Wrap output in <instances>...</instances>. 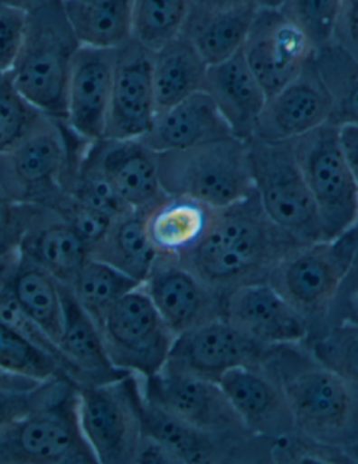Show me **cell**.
Instances as JSON below:
<instances>
[{
  "label": "cell",
  "instance_id": "6da1fadb",
  "mask_svg": "<svg viewBox=\"0 0 358 464\" xmlns=\"http://www.w3.org/2000/svg\"><path fill=\"white\" fill-rule=\"evenodd\" d=\"M303 246L266 215L255 191L214 209L201 243L178 261L226 299L240 286L268 282L273 269Z\"/></svg>",
  "mask_w": 358,
  "mask_h": 464
},
{
  "label": "cell",
  "instance_id": "7a4b0ae2",
  "mask_svg": "<svg viewBox=\"0 0 358 464\" xmlns=\"http://www.w3.org/2000/svg\"><path fill=\"white\" fill-rule=\"evenodd\" d=\"M265 365L285 392L297 432L353 459L358 450L357 384L322 363L306 343L270 347Z\"/></svg>",
  "mask_w": 358,
  "mask_h": 464
},
{
  "label": "cell",
  "instance_id": "3957f363",
  "mask_svg": "<svg viewBox=\"0 0 358 464\" xmlns=\"http://www.w3.org/2000/svg\"><path fill=\"white\" fill-rule=\"evenodd\" d=\"M80 47L62 0H48L27 12L24 41L9 73L33 106L58 121H66L69 78Z\"/></svg>",
  "mask_w": 358,
  "mask_h": 464
},
{
  "label": "cell",
  "instance_id": "277c9868",
  "mask_svg": "<svg viewBox=\"0 0 358 464\" xmlns=\"http://www.w3.org/2000/svg\"><path fill=\"white\" fill-rule=\"evenodd\" d=\"M157 161L161 187L167 196L185 197L221 209L255 192L248 143L235 137L157 153Z\"/></svg>",
  "mask_w": 358,
  "mask_h": 464
},
{
  "label": "cell",
  "instance_id": "5b68a950",
  "mask_svg": "<svg viewBox=\"0 0 358 464\" xmlns=\"http://www.w3.org/2000/svg\"><path fill=\"white\" fill-rule=\"evenodd\" d=\"M357 247L358 223L339 237L297 248L268 276V284L308 324L306 341L326 330L329 310L354 263Z\"/></svg>",
  "mask_w": 358,
  "mask_h": 464
},
{
  "label": "cell",
  "instance_id": "8992f818",
  "mask_svg": "<svg viewBox=\"0 0 358 464\" xmlns=\"http://www.w3.org/2000/svg\"><path fill=\"white\" fill-rule=\"evenodd\" d=\"M81 138L51 117L0 153V184L20 204L52 209L66 194L71 156Z\"/></svg>",
  "mask_w": 358,
  "mask_h": 464
},
{
  "label": "cell",
  "instance_id": "52a82bcc",
  "mask_svg": "<svg viewBox=\"0 0 358 464\" xmlns=\"http://www.w3.org/2000/svg\"><path fill=\"white\" fill-rule=\"evenodd\" d=\"M253 184L263 211L303 245L322 242L324 227L294 153L293 140L250 138Z\"/></svg>",
  "mask_w": 358,
  "mask_h": 464
},
{
  "label": "cell",
  "instance_id": "ba28073f",
  "mask_svg": "<svg viewBox=\"0 0 358 464\" xmlns=\"http://www.w3.org/2000/svg\"><path fill=\"white\" fill-rule=\"evenodd\" d=\"M79 420L76 386L0 430V464H94Z\"/></svg>",
  "mask_w": 358,
  "mask_h": 464
},
{
  "label": "cell",
  "instance_id": "9c48e42d",
  "mask_svg": "<svg viewBox=\"0 0 358 464\" xmlns=\"http://www.w3.org/2000/svg\"><path fill=\"white\" fill-rule=\"evenodd\" d=\"M79 420L99 464L139 463L143 445L139 376L97 386H78Z\"/></svg>",
  "mask_w": 358,
  "mask_h": 464
},
{
  "label": "cell",
  "instance_id": "30bf717a",
  "mask_svg": "<svg viewBox=\"0 0 358 464\" xmlns=\"http://www.w3.org/2000/svg\"><path fill=\"white\" fill-rule=\"evenodd\" d=\"M293 148L318 209L325 238L339 237L358 222V188L343 155L339 127L326 122L293 140Z\"/></svg>",
  "mask_w": 358,
  "mask_h": 464
},
{
  "label": "cell",
  "instance_id": "8fae6325",
  "mask_svg": "<svg viewBox=\"0 0 358 464\" xmlns=\"http://www.w3.org/2000/svg\"><path fill=\"white\" fill-rule=\"evenodd\" d=\"M99 333L111 362L140 378L155 375L165 366L176 340L142 285L109 310Z\"/></svg>",
  "mask_w": 358,
  "mask_h": 464
},
{
  "label": "cell",
  "instance_id": "7c38bea8",
  "mask_svg": "<svg viewBox=\"0 0 358 464\" xmlns=\"http://www.w3.org/2000/svg\"><path fill=\"white\" fill-rule=\"evenodd\" d=\"M142 393L186 424L219 437L242 438L252 433L222 392L219 382L165 363L160 372L140 378Z\"/></svg>",
  "mask_w": 358,
  "mask_h": 464
},
{
  "label": "cell",
  "instance_id": "4fadbf2b",
  "mask_svg": "<svg viewBox=\"0 0 358 464\" xmlns=\"http://www.w3.org/2000/svg\"><path fill=\"white\" fill-rule=\"evenodd\" d=\"M266 96L278 93L306 68L316 48L308 35L278 7L257 12L242 48Z\"/></svg>",
  "mask_w": 358,
  "mask_h": 464
},
{
  "label": "cell",
  "instance_id": "5bb4252c",
  "mask_svg": "<svg viewBox=\"0 0 358 464\" xmlns=\"http://www.w3.org/2000/svg\"><path fill=\"white\" fill-rule=\"evenodd\" d=\"M157 115L153 51L130 38L115 53L107 140H142Z\"/></svg>",
  "mask_w": 358,
  "mask_h": 464
},
{
  "label": "cell",
  "instance_id": "9a60e30c",
  "mask_svg": "<svg viewBox=\"0 0 358 464\" xmlns=\"http://www.w3.org/2000/svg\"><path fill=\"white\" fill-rule=\"evenodd\" d=\"M268 350L220 317L179 334L167 363L219 382L232 369L262 366Z\"/></svg>",
  "mask_w": 358,
  "mask_h": 464
},
{
  "label": "cell",
  "instance_id": "2e32d148",
  "mask_svg": "<svg viewBox=\"0 0 358 464\" xmlns=\"http://www.w3.org/2000/svg\"><path fill=\"white\" fill-rule=\"evenodd\" d=\"M334 102L314 55L296 79L268 97L253 138L281 142L303 137L329 122Z\"/></svg>",
  "mask_w": 358,
  "mask_h": 464
},
{
  "label": "cell",
  "instance_id": "e0dca14e",
  "mask_svg": "<svg viewBox=\"0 0 358 464\" xmlns=\"http://www.w3.org/2000/svg\"><path fill=\"white\" fill-rule=\"evenodd\" d=\"M142 288L176 337L224 317V296L178 260L158 257Z\"/></svg>",
  "mask_w": 358,
  "mask_h": 464
},
{
  "label": "cell",
  "instance_id": "ac0fdd59",
  "mask_svg": "<svg viewBox=\"0 0 358 464\" xmlns=\"http://www.w3.org/2000/svg\"><path fill=\"white\" fill-rule=\"evenodd\" d=\"M83 158L106 176L133 211H148L167 196L160 183L157 153L142 140L87 142Z\"/></svg>",
  "mask_w": 358,
  "mask_h": 464
},
{
  "label": "cell",
  "instance_id": "d6986e66",
  "mask_svg": "<svg viewBox=\"0 0 358 464\" xmlns=\"http://www.w3.org/2000/svg\"><path fill=\"white\" fill-rule=\"evenodd\" d=\"M219 384L252 435L275 442L297 432L285 392L265 362L257 368L232 369Z\"/></svg>",
  "mask_w": 358,
  "mask_h": 464
},
{
  "label": "cell",
  "instance_id": "ffe728a7",
  "mask_svg": "<svg viewBox=\"0 0 358 464\" xmlns=\"http://www.w3.org/2000/svg\"><path fill=\"white\" fill-rule=\"evenodd\" d=\"M115 53L81 45L74 55L66 93V125L83 140L106 137L114 82Z\"/></svg>",
  "mask_w": 358,
  "mask_h": 464
},
{
  "label": "cell",
  "instance_id": "44dd1931",
  "mask_svg": "<svg viewBox=\"0 0 358 464\" xmlns=\"http://www.w3.org/2000/svg\"><path fill=\"white\" fill-rule=\"evenodd\" d=\"M224 319L265 347L306 343L309 337L304 317L268 282L230 292Z\"/></svg>",
  "mask_w": 358,
  "mask_h": 464
},
{
  "label": "cell",
  "instance_id": "7402d4cb",
  "mask_svg": "<svg viewBox=\"0 0 358 464\" xmlns=\"http://www.w3.org/2000/svg\"><path fill=\"white\" fill-rule=\"evenodd\" d=\"M202 90L213 100L235 138L247 142L255 137L268 96L242 50L222 63L207 66Z\"/></svg>",
  "mask_w": 358,
  "mask_h": 464
},
{
  "label": "cell",
  "instance_id": "603a6c76",
  "mask_svg": "<svg viewBox=\"0 0 358 464\" xmlns=\"http://www.w3.org/2000/svg\"><path fill=\"white\" fill-rule=\"evenodd\" d=\"M62 297L65 319L58 345L68 361L76 387L112 383L130 375V372L121 371L111 362L99 328L76 301L69 286L62 285Z\"/></svg>",
  "mask_w": 358,
  "mask_h": 464
},
{
  "label": "cell",
  "instance_id": "cb8c5ba5",
  "mask_svg": "<svg viewBox=\"0 0 358 464\" xmlns=\"http://www.w3.org/2000/svg\"><path fill=\"white\" fill-rule=\"evenodd\" d=\"M234 137L213 100L204 93L186 97L158 111L152 128L142 138L155 153L174 152L202 143Z\"/></svg>",
  "mask_w": 358,
  "mask_h": 464
},
{
  "label": "cell",
  "instance_id": "d4e9b609",
  "mask_svg": "<svg viewBox=\"0 0 358 464\" xmlns=\"http://www.w3.org/2000/svg\"><path fill=\"white\" fill-rule=\"evenodd\" d=\"M19 253L71 286L90 258L89 246L58 212L37 207L23 235Z\"/></svg>",
  "mask_w": 358,
  "mask_h": 464
},
{
  "label": "cell",
  "instance_id": "484cf974",
  "mask_svg": "<svg viewBox=\"0 0 358 464\" xmlns=\"http://www.w3.org/2000/svg\"><path fill=\"white\" fill-rule=\"evenodd\" d=\"M213 208L185 197L165 196L145 212V227L158 257L181 260L195 250L211 225Z\"/></svg>",
  "mask_w": 358,
  "mask_h": 464
},
{
  "label": "cell",
  "instance_id": "4316f807",
  "mask_svg": "<svg viewBox=\"0 0 358 464\" xmlns=\"http://www.w3.org/2000/svg\"><path fill=\"white\" fill-rule=\"evenodd\" d=\"M257 12L250 7H206L193 2L183 34L207 66L216 65L244 48Z\"/></svg>",
  "mask_w": 358,
  "mask_h": 464
},
{
  "label": "cell",
  "instance_id": "83f0119b",
  "mask_svg": "<svg viewBox=\"0 0 358 464\" xmlns=\"http://www.w3.org/2000/svg\"><path fill=\"white\" fill-rule=\"evenodd\" d=\"M10 279L24 312L58 343L65 319L61 282L19 251L10 260Z\"/></svg>",
  "mask_w": 358,
  "mask_h": 464
},
{
  "label": "cell",
  "instance_id": "f1b7e54d",
  "mask_svg": "<svg viewBox=\"0 0 358 464\" xmlns=\"http://www.w3.org/2000/svg\"><path fill=\"white\" fill-rule=\"evenodd\" d=\"M90 257L143 284L158 260L157 251L146 232L145 212L130 211L117 218L104 237L90 250Z\"/></svg>",
  "mask_w": 358,
  "mask_h": 464
},
{
  "label": "cell",
  "instance_id": "f546056e",
  "mask_svg": "<svg viewBox=\"0 0 358 464\" xmlns=\"http://www.w3.org/2000/svg\"><path fill=\"white\" fill-rule=\"evenodd\" d=\"M207 63L185 34L153 51L157 112L183 102L203 89Z\"/></svg>",
  "mask_w": 358,
  "mask_h": 464
},
{
  "label": "cell",
  "instance_id": "4dcf8cb0",
  "mask_svg": "<svg viewBox=\"0 0 358 464\" xmlns=\"http://www.w3.org/2000/svg\"><path fill=\"white\" fill-rule=\"evenodd\" d=\"M69 24L86 47L117 50L132 38L135 0H62Z\"/></svg>",
  "mask_w": 358,
  "mask_h": 464
},
{
  "label": "cell",
  "instance_id": "1f68e13d",
  "mask_svg": "<svg viewBox=\"0 0 358 464\" xmlns=\"http://www.w3.org/2000/svg\"><path fill=\"white\" fill-rule=\"evenodd\" d=\"M142 284L133 281L108 264L90 257L79 271L69 288L81 307L86 310L97 327H101L109 310L125 295L139 288Z\"/></svg>",
  "mask_w": 358,
  "mask_h": 464
},
{
  "label": "cell",
  "instance_id": "d6a6232c",
  "mask_svg": "<svg viewBox=\"0 0 358 464\" xmlns=\"http://www.w3.org/2000/svg\"><path fill=\"white\" fill-rule=\"evenodd\" d=\"M193 0H135L132 38L150 51L183 34Z\"/></svg>",
  "mask_w": 358,
  "mask_h": 464
},
{
  "label": "cell",
  "instance_id": "836d02e7",
  "mask_svg": "<svg viewBox=\"0 0 358 464\" xmlns=\"http://www.w3.org/2000/svg\"><path fill=\"white\" fill-rule=\"evenodd\" d=\"M0 368L38 382L68 379L55 359L0 320ZM73 383V382H71Z\"/></svg>",
  "mask_w": 358,
  "mask_h": 464
},
{
  "label": "cell",
  "instance_id": "e575fe53",
  "mask_svg": "<svg viewBox=\"0 0 358 464\" xmlns=\"http://www.w3.org/2000/svg\"><path fill=\"white\" fill-rule=\"evenodd\" d=\"M45 117L20 93L9 72H0V153L24 140Z\"/></svg>",
  "mask_w": 358,
  "mask_h": 464
},
{
  "label": "cell",
  "instance_id": "d590c367",
  "mask_svg": "<svg viewBox=\"0 0 358 464\" xmlns=\"http://www.w3.org/2000/svg\"><path fill=\"white\" fill-rule=\"evenodd\" d=\"M306 343L322 363L358 386L357 325H334Z\"/></svg>",
  "mask_w": 358,
  "mask_h": 464
},
{
  "label": "cell",
  "instance_id": "8d00e7d4",
  "mask_svg": "<svg viewBox=\"0 0 358 464\" xmlns=\"http://www.w3.org/2000/svg\"><path fill=\"white\" fill-rule=\"evenodd\" d=\"M340 0H280L278 9L308 35L316 51L334 40Z\"/></svg>",
  "mask_w": 358,
  "mask_h": 464
},
{
  "label": "cell",
  "instance_id": "74e56055",
  "mask_svg": "<svg viewBox=\"0 0 358 464\" xmlns=\"http://www.w3.org/2000/svg\"><path fill=\"white\" fill-rule=\"evenodd\" d=\"M76 384L68 379H51L28 392H0V430L25 415L50 406Z\"/></svg>",
  "mask_w": 358,
  "mask_h": 464
},
{
  "label": "cell",
  "instance_id": "f35d334b",
  "mask_svg": "<svg viewBox=\"0 0 358 464\" xmlns=\"http://www.w3.org/2000/svg\"><path fill=\"white\" fill-rule=\"evenodd\" d=\"M52 209L58 212L73 227L74 232L83 238L90 250L104 237L115 220L81 204L69 194H65Z\"/></svg>",
  "mask_w": 358,
  "mask_h": 464
},
{
  "label": "cell",
  "instance_id": "ab89813d",
  "mask_svg": "<svg viewBox=\"0 0 358 464\" xmlns=\"http://www.w3.org/2000/svg\"><path fill=\"white\" fill-rule=\"evenodd\" d=\"M34 205L20 204L0 184V258L19 251L23 235L35 211Z\"/></svg>",
  "mask_w": 358,
  "mask_h": 464
},
{
  "label": "cell",
  "instance_id": "60d3db41",
  "mask_svg": "<svg viewBox=\"0 0 358 464\" xmlns=\"http://www.w3.org/2000/svg\"><path fill=\"white\" fill-rule=\"evenodd\" d=\"M27 27V12L0 2V72L12 71Z\"/></svg>",
  "mask_w": 358,
  "mask_h": 464
},
{
  "label": "cell",
  "instance_id": "b9f144b4",
  "mask_svg": "<svg viewBox=\"0 0 358 464\" xmlns=\"http://www.w3.org/2000/svg\"><path fill=\"white\" fill-rule=\"evenodd\" d=\"M340 324L358 327V263L355 261L343 279L342 285L329 310L326 330Z\"/></svg>",
  "mask_w": 358,
  "mask_h": 464
},
{
  "label": "cell",
  "instance_id": "7bdbcfd3",
  "mask_svg": "<svg viewBox=\"0 0 358 464\" xmlns=\"http://www.w3.org/2000/svg\"><path fill=\"white\" fill-rule=\"evenodd\" d=\"M332 43L358 65V0H340Z\"/></svg>",
  "mask_w": 358,
  "mask_h": 464
},
{
  "label": "cell",
  "instance_id": "ee69618b",
  "mask_svg": "<svg viewBox=\"0 0 358 464\" xmlns=\"http://www.w3.org/2000/svg\"><path fill=\"white\" fill-rule=\"evenodd\" d=\"M334 110L329 122L337 127L357 125L358 127V69L347 76L334 90Z\"/></svg>",
  "mask_w": 358,
  "mask_h": 464
},
{
  "label": "cell",
  "instance_id": "f6af8a7d",
  "mask_svg": "<svg viewBox=\"0 0 358 464\" xmlns=\"http://www.w3.org/2000/svg\"><path fill=\"white\" fill-rule=\"evenodd\" d=\"M340 146L346 158L350 171L354 177L358 188V127L357 125H342L339 127Z\"/></svg>",
  "mask_w": 358,
  "mask_h": 464
},
{
  "label": "cell",
  "instance_id": "bcb514c9",
  "mask_svg": "<svg viewBox=\"0 0 358 464\" xmlns=\"http://www.w3.org/2000/svg\"><path fill=\"white\" fill-rule=\"evenodd\" d=\"M195 4L206 7H220V9H230V7H250V9L260 10L268 7H278L280 0H193Z\"/></svg>",
  "mask_w": 358,
  "mask_h": 464
},
{
  "label": "cell",
  "instance_id": "7dc6e473",
  "mask_svg": "<svg viewBox=\"0 0 358 464\" xmlns=\"http://www.w3.org/2000/svg\"><path fill=\"white\" fill-rule=\"evenodd\" d=\"M42 383L43 382L14 375L12 372L0 368V392H28Z\"/></svg>",
  "mask_w": 358,
  "mask_h": 464
},
{
  "label": "cell",
  "instance_id": "c3c4849f",
  "mask_svg": "<svg viewBox=\"0 0 358 464\" xmlns=\"http://www.w3.org/2000/svg\"><path fill=\"white\" fill-rule=\"evenodd\" d=\"M45 2H48V0H2V4L16 7V9L24 10V12H30V10L41 6V5L45 4Z\"/></svg>",
  "mask_w": 358,
  "mask_h": 464
},
{
  "label": "cell",
  "instance_id": "681fc988",
  "mask_svg": "<svg viewBox=\"0 0 358 464\" xmlns=\"http://www.w3.org/2000/svg\"><path fill=\"white\" fill-rule=\"evenodd\" d=\"M353 458H354L355 463H358V450H357V452H354V455H353Z\"/></svg>",
  "mask_w": 358,
  "mask_h": 464
},
{
  "label": "cell",
  "instance_id": "f907efd6",
  "mask_svg": "<svg viewBox=\"0 0 358 464\" xmlns=\"http://www.w3.org/2000/svg\"><path fill=\"white\" fill-rule=\"evenodd\" d=\"M354 261H355V263H358V247H357V253H355Z\"/></svg>",
  "mask_w": 358,
  "mask_h": 464
},
{
  "label": "cell",
  "instance_id": "816d5d0a",
  "mask_svg": "<svg viewBox=\"0 0 358 464\" xmlns=\"http://www.w3.org/2000/svg\"><path fill=\"white\" fill-rule=\"evenodd\" d=\"M0 2H2V0H0Z\"/></svg>",
  "mask_w": 358,
  "mask_h": 464
},
{
  "label": "cell",
  "instance_id": "f5cc1de1",
  "mask_svg": "<svg viewBox=\"0 0 358 464\" xmlns=\"http://www.w3.org/2000/svg\"><path fill=\"white\" fill-rule=\"evenodd\" d=\"M358 223V222H357Z\"/></svg>",
  "mask_w": 358,
  "mask_h": 464
}]
</instances>
